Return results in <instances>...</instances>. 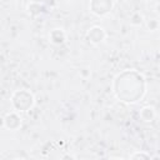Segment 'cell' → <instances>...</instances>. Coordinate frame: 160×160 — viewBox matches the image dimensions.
I'll use <instances>...</instances> for the list:
<instances>
[{"mask_svg": "<svg viewBox=\"0 0 160 160\" xmlns=\"http://www.w3.org/2000/svg\"><path fill=\"white\" fill-rule=\"evenodd\" d=\"M11 106L12 110L18 112H24V111H30L34 108L35 99L34 95L28 91V90H16L11 95Z\"/></svg>", "mask_w": 160, "mask_h": 160, "instance_id": "1", "label": "cell"}, {"mask_svg": "<svg viewBox=\"0 0 160 160\" xmlns=\"http://www.w3.org/2000/svg\"><path fill=\"white\" fill-rule=\"evenodd\" d=\"M112 9V0H91L90 11L100 18H104L110 14Z\"/></svg>", "mask_w": 160, "mask_h": 160, "instance_id": "2", "label": "cell"}, {"mask_svg": "<svg viewBox=\"0 0 160 160\" xmlns=\"http://www.w3.org/2000/svg\"><path fill=\"white\" fill-rule=\"evenodd\" d=\"M20 126H21V118L18 114V111L12 110L2 118V128L4 129H8L9 131H15Z\"/></svg>", "mask_w": 160, "mask_h": 160, "instance_id": "3", "label": "cell"}, {"mask_svg": "<svg viewBox=\"0 0 160 160\" xmlns=\"http://www.w3.org/2000/svg\"><path fill=\"white\" fill-rule=\"evenodd\" d=\"M105 38H106V32H105L104 28L98 26V25L90 28V29L88 30V32H86V39H88V41L91 42V44H94V45H98V44L102 42V41L105 40Z\"/></svg>", "mask_w": 160, "mask_h": 160, "instance_id": "4", "label": "cell"}, {"mask_svg": "<svg viewBox=\"0 0 160 160\" xmlns=\"http://www.w3.org/2000/svg\"><path fill=\"white\" fill-rule=\"evenodd\" d=\"M49 39L54 45H61L66 40V34L62 29H54L49 34Z\"/></svg>", "mask_w": 160, "mask_h": 160, "instance_id": "5", "label": "cell"}, {"mask_svg": "<svg viewBox=\"0 0 160 160\" xmlns=\"http://www.w3.org/2000/svg\"><path fill=\"white\" fill-rule=\"evenodd\" d=\"M139 115H140V118H141L142 121H145V122H151V121L155 119L156 112H155V109H154L152 106L148 105V106H144V108L140 109Z\"/></svg>", "mask_w": 160, "mask_h": 160, "instance_id": "6", "label": "cell"}, {"mask_svg": "<svg viewBox=\"0 0 160 160\" xmlns=\"http://www.w3.org/2000/svg\"><path fill=\"white\" fill-rule=\"evenodd\" d=\"M142 24H144V16L139 11L132 12L131 16H130V25H132V26H140Z\"/></svg>", "mask_w": 160, "mask_h": 160, "instance_id": "7", "label": "cell"}, {"mask_svg": "<svg viewBox=\"0 0 160 160\" xmlns=\"http://www.w3.org/2000/svg\"><path fill=\"white\" fill-rule=\"evenodd\" d=\"M146 26L150 31H156L159 28H160V21L156 20V19H149L146 21Z\"/></svg>", "mask_w": 160, "mask_h": 160, "instance_id": "8", "label": "cell"}, {"mask_svg": "<svg viewBox=\"0 0 160 160\" xmlns=\"http://www.w3.org/2000/svg\"><path fill=\"white\" fill-rule=\"evenodd\" d=\"M150 154L148 152H144V151H135L130 155V159L132 160H139V159H150Z\"/></svg>", "mask_w": 160, "mask_h": 160, "instance_id": "9", "label": "cell"}, {"mask_svg": "<svg viewBox=\"0 0 160 160\" xmlns=\"http://www.w3.org/2000/svg\"><path fill=\"white\" fill-rule=\"evenodd\" d=\"M79 74H80V76H81L84 80H86V79H89V78L91 76V70H90L89 68H82V69H80Z\"/></svg>", "mask_w": 160, "mask_h": 160, "instance_id": "10", "label": "cell"}, {"mask_svg": "<svg viewBox=\"0 0 160 160\" xmlns=\"http://www.w3.org/2000/svg\"><path fill=\"white\" fill-rule=\"evenodd\" d=\"M155 11H156L158 15H160V2H158V4L155 5Z\"/></svg>", "mask_w": 160, "mask_h": 160, "instance_id": "11", "label": "cell"}, {"mask_svg": "<svg viewBox=\"0 0 160 160\" xmlns=\"http://www.w3.org/2000/svg\"><path fill=\"white\" fill-rule=\"evenodd\" d=\"M144 1H150V0H144Z\"/></svg>", "mask_w": 160, "mask_h": 160, "instance_id": "12", "label": "cell"}]
</instances>
